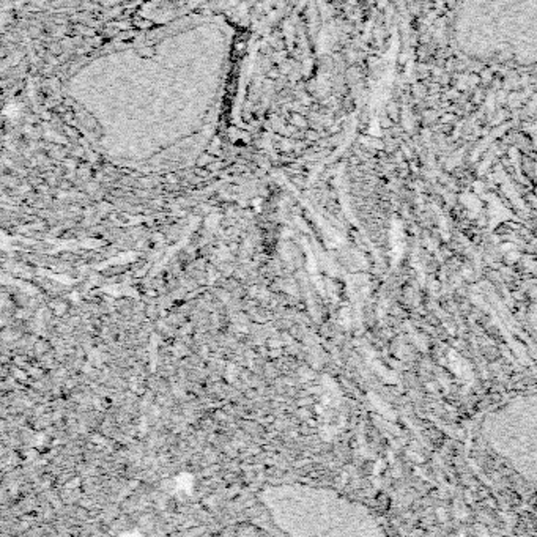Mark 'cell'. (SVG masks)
I'll return each mask as SVG.
<instances>
[{
  "instance_id": "2",
  "label": "cell",
  "mask_w": 537,
  "mask_h": 537,
  "mask_svg": "<svg viewBox=\"0 0 537 537\" xmlns=\"http://www.w3.org/2000/svg\"><path fill=\"white\" fill-rule=\"evenodd\" d=\"M528 322H529V327L533 328L534 334H537V288H534L533 293H531V297H529Z\"/></svg>"
},
{
  "instance_id": "1",
  "label": "cell",
  "mask_w": 537,
  "mask_h": 537,
  "mask_svg": "<svg viewBox=\"0 0 537 537\" xmlns=\"http://www.w3.org/2000/svg\"><path fill=\"white\" fill-rule=\"evenodd\" d=\"M486 440L537 506V397H517L490 413Z\"/></svg>"
}]
</instances>
